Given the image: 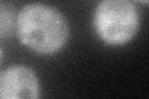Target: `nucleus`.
<instances>
[{
  "mask_svg": "<svg viewBox=\"0 0 149 99\" xmlns=\"http://www.w3.org/2000/svg\"><path fill=\"white\" fill-rule=\"evenodd\" d=\"M15 31L24 46L40 55H54L62 50L70 35L66 19L57 9L31 3L16 15Z\"/></svg>",
  "mask_w": 149,
  "mask_h": 99,
  "instance_id": "1",
  "label": "nucleus"
},
{
  "mask_svg": "<svg viewBox=\"0 0 149 99\" xmlns=\"http://www.w3.org/2000/svg\"><path fill=\"white\" fill-rule=\"evenodd\" d=\"M97 36L111 46L129 42L139 29V14L132 0H102L93 14Z\"/></svg>",
  "mask_w": 149,
  "mask_h": 99,
  "instance_id": "2",
  "label": "nucleus"
},
{
  "mask_svg": "<svg viewBox=\"0 0 149 99\" xmlns=\"http://www.w3.org/2000/svg\"><path fill=\"white\" fill-rule=\"evenodd\" d=\"M40 96V83L31 68L14 64L0 71V99H35Z\"/></svg>",
  "mask_w": 149,
  "mask_h": 99,
  "instance_id": "3",
  "label": "nucleus"
},
{
  "mask_svg": "<svg viewBox=\"0 0 149 99\" xmlns=\"http://www.w3.org/2000/svg\"><path fill=\"white\" fill-rule=\"evenodd\" d=\"M16 12L10 3L0 0V39H6L15 30Z\"/></svg>",
  "mask_w": 149,
  "mask_h": 99,
  "instance_id": "4",
  "label": "nucleus"
},
{
  "mask_svg": "<svg viewBox=\"0 0 149 99\" xmlns=\"http://www.w3.org/2000/svg\"><path fill=\"white\" fill-rule=\"evenodd\" d=\"M134 1L141 3V4H143V5H147V4H148V0H134Z\"/></svg>",
  "mask_w": 149,
  "mask_h": 99,
  "instance_id": "5",
  "label": "nucleus"
},
{
  "mask_svg": "<svg viewBox=\"0 0 149 99\" xmlns=\"http://www.w3.org/2000/svg\"><path fill=\"white\" fill-rule=\"evenodd\" d=\"M1 60H3V50L0 47V63H1Z\"/></svg>",
  "mask_w": 149,
  "mask_h": 99,
  "instance_id": "6",
  "label": "nucleus"
}]
</instances>
